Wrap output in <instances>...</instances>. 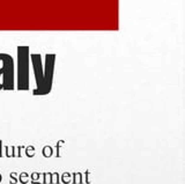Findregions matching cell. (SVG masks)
Masks as SVG:
<instances>
[{"instance_id": "cell-10", "label": "cell", "mask_w": 185, "mask_h": 184, "mask_svg": "<svg viewBox=\"0 0 185 184\" xmlns=\"http://www.w3.org/2000/svg\"><path fill=\"white\" fill-rule=\"evenodd\" d=\"M27 154H28L29 156H32V155H34V148H32V147H30V148L27 149Z\"/></svg>"}, {"instance_id": "cell-13", "label": "cell", "mask_w": 185, "mask_h": 184, "mask_svg": "<svg viewBox=\"0 0 185 184\" xmlns=\"http://www.w3.org/2000/svg\"><path fill=\"white\" fill-rule=\"evenodd\" d=\"M0 180H1V176H0Z\"/></svg>"}, {"instance_id": "cell-5", "label": "cell", "mask_w": 185, "mask_h": 184, "mask_svg": "<svg viewBox=\"0 0 185 184\" xmlns=\"http://www.w3.org/2000/svg\"><path fill=\"white\" fill-rule=\"evenodd\" d=\"M81 174L80 173H76V174H74V180H73V182H74L75 184L76 183H81L82 182V180H81Z\"/></svg>"}, {"instance_id": "cell-9", "label": "cell", "mask_w": 185, "mask_h": 184, "mask_svg": "<svg viewBox=\"0 0 185 184\" xmlns=\"http://www.w3.org/2000/svg\"><path fill=\"white\" fill-rule=\"evenodd\" d=\"M27 180H28V174H26V173L21 174V176H20V181H21L22 183H26Z\"/></svg>"}, {"instance_id": "cell-11", "label": "cell", "mask_w": 185, "mask_h": 184, "mask_svg": "<svg viewBox=\"0 0 185 184\" xmlns=\"http://www.w3.org/2000/svg\"><path fill=\"white\" fill-rule=\"evenodd\" d=\"M31 178L34 181H37L38 178H40V174H37V173H34L32 175H31Z\"/></svg>"}, {"instance_id": "cell-3", "label": "cell", "mask_w": 185, "mask_h": 184, "mask_svg": "<svg viewBox=\"0 0 185 184\" xmlns=\"http://www.w3.org/2000/svg\"><path fill=\"white\" fill-rule=\"evenodd\" d=\"M15 66L13 57L8 53H0V90H14Z\"/></svg>"}, {"instance_id": "cell-2", "label": "cell", "mask_w": 185, "mask_h": 184, "mask_svg": "<svg viewBox=\"0 0 185 184\" xmlns=\"http://www.w3.org/2000/svg\"><path fill=\"white\" fill-rule=\"evenodd\" d=\"M29 63L30 52L28 45L18 46V71H16V88L19 90L29 89Z\"/></svg>"}, {"instance_id": "cell-1", "label": "cell", "mask_w": 185, "mask_h": 184, "mask_svg": "<svg viewBox=\"0 0 185 184\" xmlns=\"http://www.w3.org/2000/svg\"><path fill=\"white\" fill-rule=\"evenodd\" d=\"M30 61L36 81L34 95H46L52 89L56 55L54 53L45 55V59L43 61L40 53H31Z\"/></svg>"}, {"instance_id": "cell-6", "label": "cell", "mask_w": 185, "mask_h": 184, "mask_svg": "<svg viewBox=\"0 0 185 184\" xmlns=\"http://www.w3.org/2000/svg\"><path fill=\"white\" fill-rule=\"evenodd\" d=\"M58 182H59V176H58V174H51V183L58 184Z\"/></svg>"}, {"instance_id": "cell-7", "label": "cell", "mask_w": 185, "mask_h": 184, "mask_svg": "<svg viewBox=\"0 0 185 184\" xmlns=\"http://www.w3.org/2000/svg\"><path fill=\"white\" fill-rule=\"evenodd\" d=\"M70 181H71V175L68 173H65V174L62 175V182H64V183H70Z\"/></svg>"}, {"instance_id": "cell-8", "label": "cell", "mask_w": 185, "mask_h": 184, "mask_svg": "<svg viewBox=\"0 0 185 184\" xmlns=\"http://www.w3.org/2000/svg\"><path fill=\"white\" fill-rule=\"evenodd\" d=\"M44 183H51V174H48V173L44 174Z\"/></svg>"}, {"instance_id": "cell-4", "label": "cell", "mask_w": 185, "mask_h": 184, "mask_svg": "<svg viewBox=\"0 0 185 184\" xmlns=\"http://www.w3.org/2000/svg\"><path fill=\"white\" fill-rule=\"evenodd\" d=\"M43 154H44V156H46V158L51 156V155H52V148L49 147V146L44 147V149H43Z\"/></svg>"}, {"instance_id": "cell-12", "label": "cell", "mask_w": 185, "mask_h": 184, "mask_svg": "<svg viewBox=\"0 0 185 184\" xmlns=\"http://www.w3.org/2000/svg\"><path fill=\"white\" fill-rule=\"evenodd\" d=\"M31 184H40V183H38V182H32Z\"/></svg>"}]
</instances>
